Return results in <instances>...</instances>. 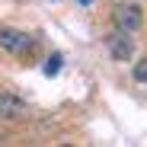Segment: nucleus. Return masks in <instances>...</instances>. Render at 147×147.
I'll return each instance as SVG.
<instances>
[{"label": "nucleus", "instance_id": "obj_4", "mask_svg": "<svg viewBox=\"0 0 147 147\" xmlns=\"http://www.w3.org/2000/svg\"><path fill=\"white\" fill-rule=\"evenodd\" d=\"M102 42H106L109 55H112L115 61H128V58H131V38H128V32L115 29V32H109V35H106Z\"/></svg>", "mask_w": 147, "mask_h": 147}, {"label": "nucleus", "instance_id": "obj_7", "mask_svg": "<svg viewBox=\"0 0 147 147\" xmlns=\"http://www.w3.org/2000/svg\"><path fill=\"white\" fill-rule=\"evenodd\" d=\"M77 3H90V0H77Z\"/></svg>", "mask_w": 147, "mask_h": 147}, {"label": "nucleus", "instance_id": "obj_2", "mask_svg": "<svg viewBox=\"0 0 147 147\" xmlns=\"http://www.w3.org/2000/svg\"><path fill=\"white\" fill-rule=\"evenodd\" d=\"M0 48L16 55V58H26L35 48V38L29 32H19V29H0Z\"/></svg>", "mask_w": 147, "mask_h": 147}, {"label": "nucleus", "instance_id": "obj_3", "mask_svg": "<svg viewBox=\"0 0 147 147\" xmlns=\"http://www.w3.org/2000/svg\"><path fill=\"white\" fill-rule=\"evenodd\" d=\"M26 118H29V102L10 90H0V121H26Z\"/></svg>", "mask_w": 147, "mask_h": 147}, {"label": "nucleus", "instance_id": "obj_6", "mask_svg": "<svg viewBox=\"0 0 147 147\" xmlns=\"http://www.w3.org/2000/svg\"><path fill=\"white\" fill-rule=\"evenodd\" d=\"M131 74H134V80H138V83H147V58H144V61H138Z\"/></svg>", "mask_w": 147, "mask_h": 147}, {"label": "nucleus", "instance_id": "obj_1", "mask_svg": "<svg viewBox=\"0 0 147 147\" xmlns=\"http://www.w3.org/2000/svg\"><path fill=\"white\" fill-rule=\"evenodd\" d=\"M112 22H115V29H121V32H138L141 26H144V13H141V7L138 3H115L112 7Z\"/></svg>", "mask_w": 147, "mask_h": 147}, {"label": "nucleus", "instance_id": "obj_5", "mask_svg": "<svg viewBox=\"0 0 147 147\" xmlns=\"http://www.w3.org/2000/svg\"><path fill=\"white\" fill-rule=\"evenodd\" d=\"M58 70H61V55L55 51L51 58H48V64H45V74H48V77H55V74H58Z\"/></svg>", "mask_w": 147, "mask_h": 147}]
</instances>
